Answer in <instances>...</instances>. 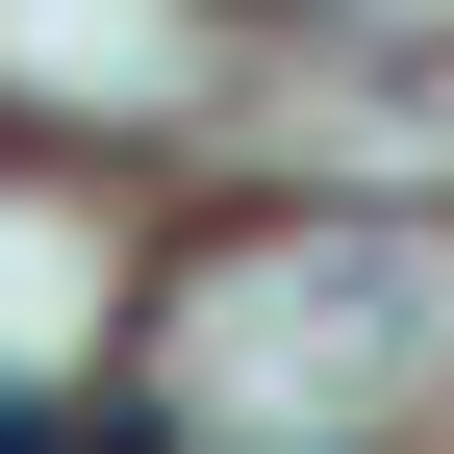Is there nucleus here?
I'll list each match as a JSON object with an SVG mask.
<instances>
[{"instance_id":"1","label":"nucleus","mask_w":454,"mask_h":454,"mask_svg":"<svg viewBox=\"0 0 454 454\" xmlns=\"http://www.w3.org/2000/svg\"><path fill=\"white\" fill-rule=\"evenodd\" d=\"M0 454H127V404H0Z\"/></svg>"}]
</instances>
